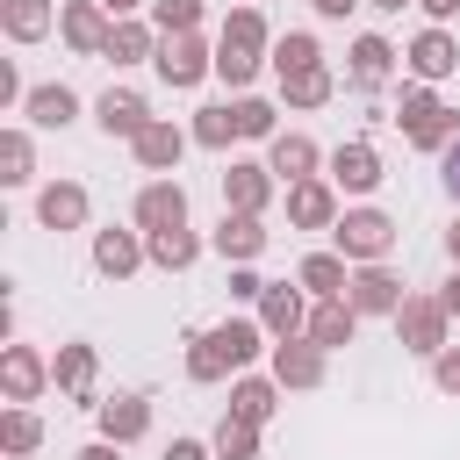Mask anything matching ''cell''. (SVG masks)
<instances>
[{"mask_svg": "<svg viewBox=\"0 0 460 460\" xmlns=\"http://www.w3.org/2000/svg\"><path fill=\"white\" fill-rule=\"evenodd\" d=\"M259 352H273L266 323H259V316H223V323H208V331H194V338H187V381H194V388L237 381Z\"/></svg>", "mask_w": 460, "mask_h": 460, "instance_id": "6da1fadb", "label": "cell"}, {"mask_svg": "<svg viewBox=\"0 0 460 460\" xmlns=\"http://www.w3.org/2000/svg\"><path fill=\"white\" fill-rule=\"evenodd\" d=\"M273 58V29L259 7H230L223 14V36H216V79H230L237 93L259 79V65Z\"/></svg>", "mask_w": 460, "mask_h": 460, "instance_id": "7a4b0ae2", "label": "cell"}, {"mask_svg": "<svg viewBox=\"0 0 460 460\" xmlns=\"http://www.w3.org/2000/svg\"><path fill=\"white\" fill-rule=\"evenodd\" d=\"M331 252H345L352 266H388V252H395V216L388 208H345L338 216V230H331Z\"/></svg>", "mask_w": 460, "mask_h": 460, "instance_id": "3957f363", "label": "cell"}, {"mask_svg": "<svg viewBox=\"0 0 460 460\" xmlns=\"http://www.w3.org/2000/svg\"><path fill=\"white\" fill-rule=\"evenodd\" d=\"M395 345L417 352V359H438V352L453 345V316L438 309V295H410V302L395 309Z\"/></svg>", "mask_w": 460, "mask_h": 460, "instance_id": "277c9868", "label": "cell"}, {"mask_svg": "<svg viewBox=\"0 0 460 460\" xmlns=\"http://www.w3.org/2000/svg\"><path fill=\"white\" fill-rule=\"evenodd\" d=\"M151 65H158V79H165L172 93H187V86H201V79L216 72V43H208L201 29H194V36H165Z\"/></svg>", "mask_w": 460, "mask_h": 460, "instance_id": "5b68a950", "label": "cell"}, {"mask_svg": "<svg viewBox=\"0 0 460 460\" xmlns=\"http://www.w3.org/2000/svg\"><path fill=\"white\" fill-rule=\"evenodd\" d=\"M273 194H288V187L273 180L266 158H237V165H223V208H230V216H266Z\"/></svg>", "mask_w": 460, "mask_h": 460, "instance_id": "8992f818", "label": "cell"}, {"mask_svg": "<svg viewBox=\"0 0 460 460\" xmlns=\"http://www.w3.org/2000/svg\"><path fill=\"white\" fill-rule=\"evenodd\" d=\"M58 36H65V50L101 58V50H108V36H115V14H108L101 0H65V7H58Z\"/></svg>", "mask_w": 460, "mask_h": 460, "instance_id": "52a82bcc", "label": "cell"}, {"mask_svg": "<svg viewBox=\"0 0 460 460\" xmlns=\"http://www.w3.org/2000/svg\"><path fill=\"white\" fill-rule=\"evenodd\" d=\"M402 72H410V79H424V86L453 79V72H460V43H453V29H417V36H410V50H402Z\"/></svg>", "mask_w": 460, "mask_h": 460, "instance_id": "ba28073f", "label": "cell"}, {"mask_svg": "<svg viewBox=\"0 0 460 460\" xmlns=\"http://www.w3.org/2000/svg\"><path fill=\"white\" fill-rule=\"evenodd\" d=\"M93 122H101V137H122V144H137L158 115H151V101L137 93V86H108L101 101H93Z\"/></svg>", "mask_w": 460, "mask_h": 460, "instance_id": "9c48e42d", "label": "cell"}, {"mask_svg": "<svg viewBox=\"0 0 460 460\" xmlns=\"http://www.w3.org/2000/svg\"><path fill=\"white\" fill-rule=\"evenodd\" d=\"M323 180H331L338 194H374L388 172H381V151H374L367 137H345V144L331 151V172H323Z\"/></svg>", "mask_w": 460, "mask_h": 460, "instance_id": "30bf717a", "label": "cell"}, {"mask_svg": "<svg viewBox=\"0 0 460 460\" xmlns=\"http://www.w3.org/2000/svg\"><path fill=\"white\" fill-rule=\"evenodd\" d=\"M86 216H93V194H86L79 180H43V187H36V223H43V230L65 237V230H86Z\"/></svg>", "mask_w": 460, "mask_h": 460, "instance_id": "8fae6325", "label": "cell"}, {"mask_svg": "<svg viewBox=\"0 0 460 460\" xmlns=\"http://www.w3.org/2000/svg\"><path fill=\"white\" fill-rule=\"evenodd\" d=\"M129 216H137L144 237H158V230H187V187H180V180H144Z\"/></svg>", "mask_w": 460, "mask_h": 460, "instance_id": "7c38bea8", "label": "cell"}, {"mask_svg": "<svg viewBox=\"0 0 460 460\" xmlns=\"http://www.w3.org/2000/svg\"><path fill=\"white\" fill-rule=\"evenodd\" d=\"M338 216H345V201H338V187L323 172L288 187V230H338Z\"/></svg>", "mask_w": 460, "mask_h": 460, "instance_id": "4fadbf2b", "label": "cell"}, {"mask_svg": "<svg viewBox=\"0 0 460 460\" xmlns=\"http://www.w3.org/2000/svg\"><path fill=\"white\" fill-rule=\"evenodd\" d=\"M345 302H352L359 316H395V309L410 302V288H402V273H395V266H352Z\"/></svg>", "mask_w": 460, "mask_h": 460, "instance_id": "5bb4252c", "label": "cell"}, {"mask_svg": "<svg viewBox=\"0 0 460 460\" xmlns=\"http://www.w3.org/2000/svg\"><path fill=\"white\" fill-rule=\"evenodd\" d=\"M93 424H101V438H108V446H137V438L151 431V395H144V388H122V395H101V410H93Z\"/></svg>", "mask_w": 460, "mask_h": 460, "instance_id": "9a60e30c", "label": "cell"}, {"mask_svg": "<svg viewBox=\"0 0 460 460\" xmlns=\"http://www.w3.org/2000/svg\"><path fill=\"white\" fill-rule=\"evenodd\" d=\"M395 58H402V50H395L388 36H374V29H367V36H352V50H345V86H352V93H374V86H388Z\"/></svg>", "mask_w": 460, "mask_h": 460, "instance_id": "2e32d148", "label": "cell"}, {"mask_svg": "<svg viewBox=\"0 0 460 460\" xmlns=\"http://www.w3.org/2000/svg\"><path fill=\"white\" fill-rule=\"evenodd\" d=\"M266 244H273L266 216H230V208H223V223L208 230V252H216V259H230V266H252Z\"/></svg>", "mask_w": 460, "mask_h": 460, "instance_id": "e0dca14e", "label": "cell"}, {"mask_svg": "<svg viewBox=\"0 0 460 460\" xmlns=\"http://www.w3.org/2000/svg\"><path fill=\"white\" fill-rule=\"evenodd\" d=\"M137 266H151V244H144V230H93V273L101 280H129Z\"/></svg>", "mask_w": 460, "mask_h": 460, "instance_id": "ac0fdd59", "label": "cell"}, {"mask_svg": "<svg viewBox=\"0 0 460 460\" xmlns=\"http://www.w3.org/2000/svg\"><path fill=\"white\" fill-rule=\"evenodd\" d=\"M323 345H309V338H280L273 352H266V367H273V381L280 388H323Z\"/></svg>", "mask_w": 460, "mask_h": 460, "instance_id": "d6986e66", "label": "cell"}, {"mask_svg": "<svg viewBox=\"0 0 460 460\" xmlns=\"http://www.w3.org/2000/svg\"><path fill=\"white\" fill-rule=\"evenodd\" d=\"M43 388H50V359L36 345H7L0 352V395L7 402H36Z\"/></svg>", "mask_w": 460, "mask_h": 460, "instance_id": "ffe728a7", "label": "cell"}, {"mask_svg": "<svg viewBox=\"0 0 460 460\" xmlns=\"http://www.w3.org/2000/svg\"><path fill=\"white\" fill-rule=\"evenodd\" d=\"M295 288H302L309 302H345V288H352V259H345V252H309V259L295 266Z\"/></svg>", "mask_w": 460, "mask_h": 460, "instance_id": "44dd1931", "label": "cell"}, {"mask_svg": "<svg viewBox=\"0 0 460 460\" xmlns=\"http://www.w3.org/2000/svg\"><path fill=\"white\" fill-rule=\"evenodd\" d=\"M259 323H266L273 345H280V338H302V331H309V295L288 288V280H273V288L259 295Z\"/></svg>", "mask_w": 460, "mask_h": 460, "instance_id": "7402d4cb", "label": "cell"}, {"mask_svg": "<svg viewBox=\"0 0 460 460\" xmlns=\"http://www.w3.org/2000/svg\"><path fill=\"white\" fill-rule=\"evenodd\" d=\"M93 374H101V359H93V345H86V338L58 345V359H50V381H58L72 402H86V410H101V395H93Z\"/></svg>", "mask_w": 460, "mask_h": 460, "instance_id": "603a6c76", "label": "cell"}, {"mask_svg": "<svg viewBox=\"0 0 460 460\" xmlns=\"http://www.w3.org/2000/svg\"><path fill=\"white\" fill-rule=\"evenodd\" d=\"M187 144H194V137H187L180 122H165V115H158V122H151V129H144V137H137L129 151H137V165H144V172H158V180H172V165L187 158Z\"/></svg>", "mask_w": 460, "mask_h": 460, "instance_id": "cb8c5ba5", "label": "cell"}, {"mask_svg": "<svg viewBox=\"0 0 460 460\" xmlns=\"http://www.w3.org/2000/svg\"><path fill=\"white\" fill-rule=\"evenodd\" d=\"M266 165H273V180H280V187H295V180H316L323 151H316V137H302V129H280V137L266 144Z\"/></svg>", "mask_w": 460, "mask_h": 460, "instance_id": "d4e9b609", "label": "cell"}, {"mask_svg": "<svg viewBox=\"0 0 460 460\" xmlns=\"http://www.w3.org/2000/svg\"><path fill=\"white\" fill-rule=\"evenodd\" d=\"M22 115H29L36 129H72V122H79V93H72L65 79H43V86H29Z\"/></svg>", "mask_w": 460, "mask_h": 460, "instance_id": "484cf974", "label": "cell"}, {"mask_svg": "<svg viewBox=\"0 0 460 460\" xmlns=\"http://www.w3.org/2000/svg\"><path fill=\"white\" fill-rule=\"evenodd\" d=\"M280 381L273 374H237L230 381V417H244V424H273V410H280Z\"/></svg>", "mask_w": 460, "mask_h": 460, "instance_id": "4316f807", "label": "cell"}, {"mask_svg": "<svg viewBox=\"0 0 460 460\" xmlns=\"http://www.w3.org/2000/svg\"><path fill=\"white\" fill-rule=\"evenodd\" d=\"M302 338L323 345V352H338V345L359 338V309H352V302H309V331H302Z\"/></svg>", "mask_w": 460, "mask_h": 460, "instance_id": "83f0119b", "label": "cell"}, {"mask_svg": "<svg viewBox=\"0 0 460 460\" xmlns=\"http://www.w3.org/2000/svg\"><path fill=\"white\" fill-rule=\"evenodd\" d=\"M0 29H7V43H43L58 29V7L50 0H0Z\"/></svg>", "mask_w": 460, "mask_h": 460, "instance_id": "f1b7e54d", "label": "cell"}, {"mask_svg": "<svg viewBox=\"0 0 460 460\" xmlns=\"http://www.w3.org/2000/svg\"><path fill=\"white\" fill-rule=\"evenodd\" d=\"M158 43H165V36H158L151 22H115V36H108V50H101V58L122 72V65H151V58H158Z\"/></svg>", "mask_w": 460, "mask_h": 460, "instance_id": "f546056e", "label": "cell"}, {"mask_svg": "<svg viewBox=\"0 0 460 460\" xmlns=\"http://www.w3.org/2000/svg\"><path fill=\"white\" fill-rule=\"evenodd\" d=\"M36 446H43V417H36L29 402H7V410H0V453H7V460H29Z\"/></svg>", "mask_w": 460, "mask_h": 460, "instance_id": "4dcf8cb0", "label": "cell"}, {"mask_svg": "<svg viewBox=\"0 0 460 460\" xmlns=\"http://www.w3.org/2000/svg\"><path fill=\"white\" fill-rule=\"evenodd\" d=\"M316 65H323V50H316V36H309V29L273 36V79H295V72H316Z\"/></svg>", "mask_w": 460, "mask_h": 460, "instance_id": "1f68e13d", "label": "cell"}, {"mask_svg": "<svg viewBox=\"0 0 460 460\" xmlns=\"http://www.w3.org/2000/svg\"><path fill=\"white\" fill-rule=\"evenodd\" d=\"M230 122H237L244 144H273V137H280V115H273V101H259V93H237V101H230Z\"/></svg>", "mask_w": 460, "mask_h": 460, "instance_id": "d6a6232c", "label": "cell"}, {"mask_svg": "<svg viewBox=\"0 0 460 460\" xmlns=\"http://www.w3.org/2000/svg\"><path fill=\"white\" fill-rule=\"evenodd\" d=\"M144 244H151V266H158V273H187V266L201 259L194 223H187V230H158V237H144Z\"/></svg>", "mask_w": 460, "mask_h": 460, "instance_id": "836d02e7", "label": "cell"}, {"mask_svg": "<svg viewBox=\"0 0 460 460\" xmlns=\"http://www.w3.org/2000/svg\"><path fill=\"white\" fill-rule=\"evenodd\" d=\"M36 180V144L29 129H0V187H29Z\"/></svg>", "mask_w": 460, "mask_h": 460, "instance_id": "e575fe53", "label": "cell"}, {"mask_svg": "<svg viewBox=\"0 0 460 460\" xmlns=\"http://www.w3.org/2000/svg\"><path fill=\"white\" fill-rule=\"evenodd\" d=\"M187 137H194L201 151H230V137H237V122H230V101H208V108H194Z\"/></svg>", "mask_w": 460, "mask_h": 460, "instance_id": "d590c367", "label": "cell"}, {"mask_svg": "<svg viewBox=\"0 0 460 460\" xmlns=\"http://www.w3.org/2000/svg\"><path fill=\"white\" fill-rule=\"evenodd\" d=\"M259 431H266V424H244V417L223 410V424H216L208 446H216V460H259Z\"/></svg>", "mask_w": 460, "mask_h": 460, "instance_id": "8d00e7d4", "label": "cell"}, {"mask_svg": "<svg viewBox=\"0 0 460 460\" xmlns=\"http://www.w3.org/2000/svg\"><path fill=\"white\" fill-rule=\"evenodd\" d=\"M331 93H338L331 65H316V72H295V79H280V101H288V108H323Z\"/></svg>", "mask_w": 460, "mask_h": 460, "instance_id": "74e56055", "label": "cell"}, {"mask_svg": "<svg viewBox=\"0 0 460 460\" xmlns=\"http://www.w3.org/2000/svg\"><path fill=\"white\" fill-rule=\"evenodd\" d=\"M438 108H446V101H438V93H431V86H424V79H410V86H402V93H395V129H402V137H410V129H417V122H431V115H438Z\"/></svg>", "mask_w": 460, "mask_h": 460, "instance_id": "f35d334b", "label": "cell"}, {"mask_svg": "<svg viewBox=\"0 0 460 460\" xmlns=\"http://www.w3.org/2000/svg\"><path fill=\"white\" fill-rule=\"evenodd\" d=\"M201 7L208 0H151V29L158 36H194L201 29Z\"/></svg>", "mask_w": 460, "mask_h": 460, "instance_id": "ab89813d", "label": "cell"}, {"mask_svg": "<svg viewBox=\"0 0 460 460\" xmlns=\"http://www.w3.org/2000/svg\"><path fill=\"white\" fill-rule=\"evenodd\" d=\"M431 388H438V395H460V345H446V352L431 359Z\"/></svg>", "mask_w": 460, "mask_h": 460, "instance_id": "60d3db41", "label": "cell"}, {"mask_svg": "<svg viewBox=\"0 0 460 460\" xmlns=\"http://www.w3.org/2000/svg\"><path fill=\"white\" fill-rule=\"evenodd\" d=\"M266 288H273V280H259L252 266H230V302H259Z\"/></svg>", "mask_w": 460, "mask_h": 460, "instance_id": "b9f144b4", "label": "cell"}, {"mask_svg": "<svg viewBox=\"0 0 460 460\" xmlns=\"http://www.w3.org/2000/svg\"><path fill=\"white\" fill-rule=\"evenodd\" d=\"M22 101H29V86H22L14 58H0V108H22Z\"/></svg>", "mask_w": 460, "mask_h": 460, "instance_id": "7bdbcfd3", "label": "cell"}, {"mask_svg": "<svg viewBox=\"0 0 460 460\" xmlns=\"http://www.w3.org/2000/svg\"><path fill=\"white\" fill-rule=\"evenodd\" d=\"M165 460H216V446H208V438H172Z\"/></svg>", "mask_w": 460, "mask_h": 460, "instance_id": "ee69618b", "label": "cell"}, {"mask_svg": "<svg viewBox=\"0 0 460 460\" xmlns=\"http://www.w3.org/2000/svg\"><path fill=\"white\" fill-rule=\"evenodd\" d=\"M438 309H446V316H453V323H460V266H453V273H446V280H438Z\"/></svg>", "mask_w": 460, "mask_h": 460, "instance_id": "f6af8a7d", "label": "cell"}, {"mask_svg": "<svg viewBox=\"0 0 460 460\" xmlns=\"http://www.w3.org/2000/svg\"><path fill=\"white\" fill-rule=\"evenodd\" d=\"M417 7H424V14H431V29H446V22H453V14H460V0H417Z\"/></svg>", "mask_w": 460, "mask_h": 460, "instance_id": "bcb514c9", "label": "cell"}, {"mask_svg": "<svg viewBox=\"0 0 460 460\" xmlns=\"http://www.w3.org/2000/svg\"><path fill=\"white\" fill-rule=\"evenodd\" d=\"M309 7H316L323 22H345V14H352V7H367V0H309Z\"/></svg>", "mask_w": 460, "mask_h": 460, "instance_id": "7dc6e473", "label": "cell"}, {"mask_svg": "<svg viewBox=\"0 0 460 460\" xmlns=\"http://www.w3.org/2000/svg\"><path fill=\"white\" fill-rule=\"evenodd\" d=\"M438 172H446V194H453V201H460V144H453V151H446V158H438Z\"/></svg>", "mask_w": 460, "mask_h": 460, "instance_id": "c3c4849f", "label": "cell"}, {"mask_svg": "<svg viewBox=\"0 0 460 460\" xmlns=\"http://www.w3.org/2000/svg\"><path fill=\"white\" fill-rule=\"evenodd\" d=\"M72 460H122V446H108V438H93V446H79Z\"/></svg>", "mask_w": 460, "mask_h": 460, "instance_id": "681fc988", "label": "cell"}, {"mask_svg": "<svg viewBox=\"0 0 460 460\" xmlns=\"http://www.w3.org/2000/svg\"><path fill=\"white\" fill-rule=\"evenodd\" d=\"M101 7H108L115 22H137V7H151V0H101Z\"/></svg>", "mask_w": 460, "mask_h": 460, "instance_id": "f907efd6", "label": "cell"}, {"mask_svg": "<svg viewBox=\"0 0 460 460\" xmlns=\"http://www.w3.org/2000/svg\"><path fill=\"white\" fill-rule=\"evenodd\" d=\"M446 259H453V266H460V216H453V223H446Z\"/></svg>", "mask_w": 460, "mask_h": 460, "instance_id": "816d5d0a", "label": "cell"}, {"mask_svg": "<svg viewBox=\"0 0 460 460\" xmlns=\"http://www.w3.org/2000/svg\"><path fill=\"white\" fill-rule=\"evenodd\" d=\"M374 14H402V7H417V0H367Z\"/></svg>", "mask_w": 460, "mask_h": 460, "instance_id": "f5cc1de1", "label": "cell"}, {"mask_svg": "<svg viewBox=\"0 0 460 460\" xmlns=\"http://www.w3.org/2000/svg\"><path fill=\"white\" fill-rule=\"evenodd\" d=\"M244 7H252V0H244Z\"/></svg>", "mask_w": 460, "mask_h": 460, "instance_id": "db71d44e", "label": "cell"}]
</instances>
